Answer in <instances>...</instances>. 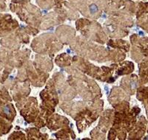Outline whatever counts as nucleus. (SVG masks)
Wrapping results in <instances>:
<instances>
[{"label":"nucleus","mask_w":148,"mask_h":140,"mask_svg":"<svg viewBox=\"0 0 148 140\" xmlns=\"http://www.w3.org/2000/svg\"><path fill=\"white\" fill-rule=\"evenodd\" d=\"M11 106V105L5 103L0 100V115L7 119H11L14 114L12 113V109L10 108Z\"/></svg>","instance_id":"nucleus-1"},{"label":"nucleus","mask_w":148,"mask_h":140,"mask_svg":"<svg viewBox=\"0 0 148 140\" xmlns=\"http://www.w3.org/2000/svg\"><path fill=\"white\" fill-rule=\"evenodd\" d=\"M0 97L5 99H8L7 92H6L5 88L1 86H0Z\"/></svg>","instance_id":"nucleus-3"},{"label":"nucleus","mask_w":148,"mask_h":140,"mask_svg":"<svg viewBox=\"0 0 148 140\" xmlns=\"http://www.w3.org/2000/svg\"><path fill=\"white\" fill-rule=\"evenodd\" d=\"M10 128V125L8 122H5V120L0 118V135L8 133Z\"/></svg>","instance_id":"nucleus-2"}]
</instances>
